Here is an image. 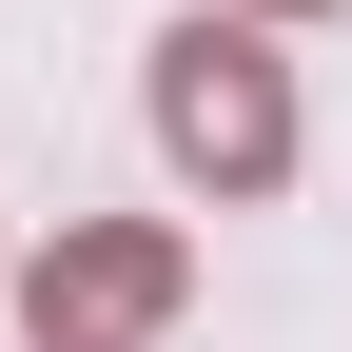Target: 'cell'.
<instances>
[{
  "label": "cell",
  "mask_w": 352,
  "mask_h": 352,
  "mask_svg": "<svg viewBox=\"0 0 352 352\" xmlns=\"http://www.w3.org/2000/svg\"><path fill=\"white\" fill-rule=\"evenodd\" d=\"M157 157L215 176V196H274L294 176V78H274L254 20H176L157 39Z\"/></svg>",
  "instance_id": "cell-1"
},
{
  "label": "cell",
  "mask_w": 352,
  "mask_h": 352,
  "mask_svg": "<svg viewBox=\"0 0 352 352\" xmlns=\"http://www.w3.org/2000/svg\"><path fill=\"white\" fill-rule=\"evenodd\" d=\"M176 294H196V254H176L157 215H118V235H59V254L20 274V333H39V352H138Z\"/></svg>",
  "instance_id": "cell-2"
},
{
  "label": "cell",
  "mask_w": 352,
  "mask_h": 352,
  "mask_svg": "<svg viewBox=\"0 0 352 352\" xmlns=\"http://www.w3.org/2000/svg\"><path fill=\"white\" fill-rule=\"evenodd\" d=\"M235 20H314V0H235Z\"/></svg>",
  "instance_id": "cell-3"
}]
</instances>
